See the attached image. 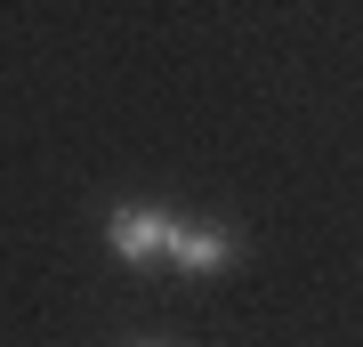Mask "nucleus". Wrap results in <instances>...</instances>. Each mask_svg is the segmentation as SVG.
<instances>
[{
  "mask_svg": "<svg viewBox=\"0 0 363 347\" xmlns=\"http://www.w3.org/2000/svg\"><path fill=\"white\" fill-rule=\"evenodd\" d=\"M105 243H113L121 267H169V243H178V219L154 202H121L113 219H105Z\"/></svg>",
  "mask_w": 363,
  "mask_h": 347,
  "instance_id": "obj_1",
  "label": "nucleus"
},
{
  "mask_svg": "<svg viewBox=\"0 0 363 347\" xmlns=\"http://www.w3.org/2000/svg\"><path fill=\"white\" fill-rule=\"evenodd\" d=\"M242 258V234L234 226H186L178 219V243H169V267H186V275H218Z\"/></svg>",
  "mask_w": 363,
  "mask_h": 347,
  "instance_id": "obj_2",
  "label": "nucleus"
},
{
  "mask_svg": "<svg viewBox=\"0 0 363 347\" xmlns=\"http://www.w3.org/2000/svg\"><path fill=\"white\" fill-rule=\"evenodd\" d=\"M138 347H162V339H138Z\"/></svg>",
  "mask_w": 363,
  "mask_h": 347,
  "instance_id": "obj_3",
  "label": "nucleus"
}]
</instances>
